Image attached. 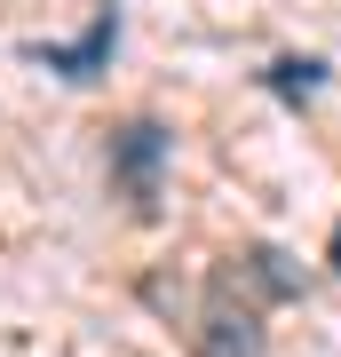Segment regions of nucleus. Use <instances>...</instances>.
Listing matches in <instances>:
<instances>
[{
    "instance_id": "nucleus-4",
    "label": "nucleus",
    "mask_w": 341,
    "mask_h": 357,
    "mask_svg": "<svg viewBox=\"0 0 341 357\" xmlns=\"http://www.w3.org/2000/svg\"><path fill=\"white\" fill-rule=\"evenodd\" d=\"M317 79H326V64H310V56H302V64H294V56L270 64V88H278V96H317Z\"/></svg>"
},
{
    "instance_id": "nucleus-5",
    "label": "nucleus",
    "mask_w": 341,
    "mask_h": 357,
    "mask_svg": "<svg viewBox=\"0 0 341 357\" xmlns=\"http://www.w3.org/2000/svg\"><path fill=\"white\" fill-rule=\"evenodd\" d=\"M333 270H341V230H333Z\"/></svg>"
},
{
    "instance_id": "nucleus-2",
    "label": "nucleus",
    "mask_w": 341,
    "mask_h": 357,
    "mask_svg": "<svg viewBox=\"0 0 341 357\" xmlns=\"http://www.w3.org/2000/svg\"><path fill=\"white\" fill-rule=\"evenodd\" d=\"M151 167H159V128H127L119 175H127V191H135V206H151Z\"/></svg>"
},
{
    "instance_id": "nucleus-1",
    "label": "nucleus",
    "mask_w": 341,
    "mask_h": 357,
    "mask_svg": "<svg viewBox=\"0 0 341 357\" xmlns=\"http://www.w3.org/2000/svg\"><path fill=\"white\" fill-rule=\"evenodd\" d=\"M262 349V310L254 294L230 278V262L206 278V310H199V357H254Z\"/></svg>"
},
{
    "instance_id": "nucleus-3",
    "label": "nucleus",
    "mask_w": 341,
    "mask_h": 357,
    "mask_svg": "<svg viewBox=\"0 0 341 357\" xmlns=\"http://www.w3.org/2000/svg\"><path fill=\"white\" fill-rule=\"evenodd\" d=\"M103 48H112V16H103V24H96L88 40H79V48H40V56H48L56 72H72V79H88V72L103 64Z\"/></svg>"
}]
</instances>
